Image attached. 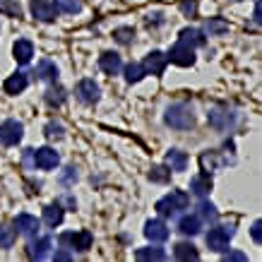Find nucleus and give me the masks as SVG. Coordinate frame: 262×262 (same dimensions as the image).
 <instances>
[{
  "mask_svg": "<svg viewBox=\"0 0 262 262\" xmlns=\"http://www.w3.org/2000/svg\"><path fill=\"white\" fill-rule=\"evenodd\" d=\"M166 63H168V58L161 53V51H151L149 56L144 58V72H149V75H161V72L166 70Z\"/></svg>",
  "mask_w": 262,
  "mask_h": 262,
  "instance_id": "11",
  "label": "nucleus"
},
{
  "mask_svg": "<svg viewBox=\"0 0 262 262\" xmlns=\"http://www.w3.org/2000/svg\"><path fill=\"white\" fill-rule=\"evenodd\" d=\"M190 192H195V195H200V198L209 195V192H212V178H209V173L195 176V178L190 181Z\"/></svg>",
  "mask_w": 262,
  "mask_h": 262,
  "instance_id": "15",
  "label": "nucleus"
},
{
  "mask_svg": "<svg viewBox=\"0 0 262 262\" xmlns=\"http://www.w3.org/2000/svg\"><path fill=\"white\" fill-rule=\"evenodd\" d=\"M68 257H70L68 253H58V255H56V260H68Z\"/></svg>",
  "mask_w": 262,
  "mask_h": 262,
  "instance_id": "40",
  "label": "nucleus"
},
{
  "mask_svg": "<svg viewBox=\"0 0 262 262\" xmlns=\"http://www.w3.org/2000/svg\"><path fill=\"white\" fill-rule=\"evenodd\" d=\"M15 229L19 231L22 236H36V233H39V219L32 214H17Z\"/></svg>",
  "mask_w": 262,
  "mask_h": 262,
  "instance_id": "12",
  "label": "nucleus"
},
{
  "mask_svg": "<svg viewBox=\"0 0 262 262\" xmlns=\"http://www.w3.org/2000/svg\"><path fill=\"white\" fill-rule=\"evenodd\" d=\"M15 238H17L15 229H10V226H0V248H3V250H8V248L15 246Z\"/></svg>",
  "mask_w": 262,
  "mask_h": 262,
  "instance_id": "29",
  "label": "nucleus"
},
{
  "mask_svg": "<svg viewBox=\"0 0 262 262\" xmlns=\"http://www.w3.org/2000/svg\"><path fill=\"white\" fill-rule=\"evenodd\" d=\"M198 216L205 219L207 224H214L216 222V207L212 202H200L198 205Z\"/></svg>",
  "mask_w": 262,
  "mask_h": 262,
  "instance_id": "27",
  "label": "nucleus"
},
{
  "mask_svg": "<svg viewBox=\"0 0 262 262\" xmlns=\"http://www.w3.org/2000/svg\"><path fill=\"white\" fill-rule=\"evenodd\" d=\"M113 36H116V41H118V43H130V41H133V36H135V32H133L130 27H123V29H116V34H113Z\"/></svg>",
  "mask_w": 262,
  "mask_h": 262,
  "instance_id": "34",
  "label": "nucleus"
},
{
  "mask_svg": "<svg viewBox=\"0 0 262 262\" xmlns=\"http://www.w3.org/2000/svg\"><path fill=\"white\" fill-rule=\"evenodd\" d=\"M144 236H147L151 243H164V241L168 238L166 224L161 222V219H149V222L144 224Z\"/></svg>",
  "mask_w": 262,
  "mask_h": 262,
  "instance_id": "10",
  "label": "nucleus"
},
{
  "mask_svg": "<svg viewBox=\"0 0 262 262\" xmlns=\"http://www.w3.org/2000/svg\"><path fill=\"white\" fill-rule=\"evenodd\" d=\"M224 260H238V262H246L248 257L243 253H226L224 255Z\"/></svg>",
  "mask_w": 262,
  "mask_h": 262,
  "instance_id": "37",
  "label": "nucleus"
},
{
  "mask_svg": "<svg viewBox=\"0 0 262 262\" xmlns=\"http://www.w3.org/2000/svg\"><path fill=\"white\" fill-rule=\"evenodd\" d=\"M63 101H65V89H60V87L53 89V87H51L46 92V103H48V106H60Z\"/></svg>",
  "mask_w": 262,
  "mask_h": 262,
  "instance_id": "31",
  "label": "nucleus"
},
{
  "mask_svg": "<svg viewBox=\"0 0 262 262\" xmlns=\"http://www.w3.org/2000/svg\"><path fill=\"white\" fill-rule=\"evenodd\" d=\"M22 137H24L22 123H17V120H5V123L0 125V142L3 144L12 147V144H17Z\"/></svg>",
  "mask_w": 262,
  "mask_h": 262,
  "instance_id": "5",
  "label": "nucleus"
},
{
  "mask_svg": "<svg viewBox=\"0 0 262 262\" xmlns=\"http://www.w3.org/2000/svg\"><path fill=\"white\" fill-rule=\"evenodd\" d=\"M77 99L82 103H96L101 99V89H99V84L94 80H82L77 84Z\"/></svg>",
  "mask_w": 262,
  "mask_h": 262,
  "instance_id": "9",
  "label": "nucleus"
},
{
  "mask_svg": "<svg viewBox=\"0 0 262 262\" xmlns=\"http://www.w3.org/2000/svg\"><path fill=\"white\" fill-rule=\"evenodd\" d=\"M209 123L216 127V130H226L229 125H233V116L229 111H212L209 113Z\"/></svg>",
  "mask_w": 262,
  "mask_h": 262,
  "instance_id": "25",
  "label": "nucleus"
},
{
  "mask_svg": "<svg viewBox=\"0 0 262 262\" xmlns=\"http://www.w3.org/2000/svg\"><path fill=\"white\" fill-rule=\"evenodd\" d=\"M43 222L48 224V226H58V224L63 222V207L58 205H48L43 207Z\"/></svg>",
  "mask_w": 262,
  "mask_h": 262,
  "instance_id": "24",
  "label": "nucleus"
},
{
  "mask_svg": "<svg viewBox=\"0 0 262 262\" xmlns=\"http://www.w3.org/2000/svg\"><path fill=\"white\" fill-rule=\"evenodd\" d=\"M166 166L171 168V171H185V168H188V157L178 149L166 151Z\"/></svg>",
  "mask_w": 262,
  "mask_h": 262,
  "instance_id": "20",
  "label": "nucleus"
},
{
  "mask_svg": "<svg viewBox=\"0 0 262 262\" xmlns=\"http://www.w3.org/2000/svg\"><path fill=\"white\" fill-rule=\"evenodd\" d=\"M253 19H255V24H260V3H255V12H253Z\"/></svg>",
  "mask_w": 262,
  "mask_h": 262,
  "instance_id": "39",
  "label": "nucleus"
},
{
  "mask_svg": "<svg viewBox=\"0 0 262 262\" xmlns=\"http://www.w3.org/2000/svg\"><path fill=\"white\" fill-rule=\"evenodd\" d=\"M24 89H27V75H24V72H15L12 77L5 80V92H8V94H19Z\"/></svg>",
  "mask_w": 262,
  "mask_h": 262,
  "instance_id": "22",
  "label": "nucleus"
},
{
  "mask_svg": "<svg viewBox=\"0 0 262 262\" xmlns=\"http://www.w3.org/2000/svg\"><path fill=\"white\" fill-rule=\"evenodd\" d=\"M178 41L181 43H185V46H190V48H195V46H202L205 43V36H202V32H198V29H181V34H178Z\"/></svg>",
  "mask_w": 262,
  "mask_h": 262,
  "instance_id": "19",
  "label": "nucleus"
},
{
  "mask_svg": "<svg viewBox=\"0 0 262 262\" xmlns=\"http://www.w3.org/2000/svg\"><path fill=\"white\" fill-rule=\"evenodd\" d=\"M147 75L144 72V68L142 65H137V63H130V65H125V80L130 82V84H135V82H140Z\"/></svg>",
  "mask_w": 262,
  "mask_h": 262,
  "instance_id": "28",
  "label": "nucleus"
},
{
  "mask_svg": "<svg viewBox=\"0 0 262 262\" xmlns=\"http://www.w3.org/2000/svg\"><path fill=\"white\" fill-rule=\"evenodd\" d=\"M99 68H101L106 75H118L123 70V63H120V56L113 53V51H106L99 56Z\"/></svg>",
  "mask_w": 262,
  "mask_h": 262,
  "instance_id": "13",
  "label": "nucleus"
},
{
  "mask_svg": "<svg viewBox=\"0 0 262 262\" xmlns=\"http://www.w3.org/2000/svg\"><path fill=\"white\" fill-rule=\"evenodd\" d=\"M12 56H15V60L19 65H27L29 60L34 58V46H32V41H27V39H19L15 41V46H12Z\"/></svg>",
  "mask_w": 262,
  "mask_h": 262,
  "instance_id": "14",
  "label": "nucleus"
},
{
  "mask_svg": "<svg viewBox=\"0 0 262 262\" xmlns=\"http://www.w3.org/2000/svg\"><path fill=\"white\" fill-rule=\"evenodd\" d=\"M188 202H190L188 192L171 190L166 198H161L159 202H157V212H159L161 216H173V214H178L181 209H185V207H188Z\"/></svg>",
  "mask_w": 262,
  "mask_h": 262,
  "instance_id": "2",
  "label": "nucleus"
},
{
  "mask_svg": "<svg viewBox=\"0 0 262 262\" xmlns=\"http://www.w3.org/2000/svg\"><path fill=\"white\" fill-rule=\"evenodd\" d=\"M92 233L89 231H68V233H63L60 236V246H65V248H70V250H89L92 248Z\"/></svg>",
  "mask_w": 262,
  "mask_h": 262,
  "instance_id": "4",
  "label": "nucleus"
},
{
  "mask_svg": "<svg viewBox=\"0 0 262 262\" xmlns=\"http://www.w3.org/2000/svg\"><path fill=\"white\" fill-rule=\"evenodd\" d=\"M168 60L176 65H181V68H190V65H195V53H192L190 46H185V43H176L173 48H171V53H168Z\"/></svg>",
  "mask_w": 262,
  "mask_h": 262,
  "instance_id": "7",
  "label": "nucleus"
},
{
  "mask_svg": "<svg viewBox=\"0 0 262 262\" xmlns=\"http://www.w3.org/2000/svg\"><path fill=\"white\" fill-rule=\"evenodd\" d=\"M0 10H5L10 17H22L19 3H12V0H0Z\"/></svg>",
  "mask_w": 262,
  "mask_h": 262,
  "instance_id": "33",
  "label": "nucleus"
},
{
  "mask_svg": "<svg viewBox=\"0 0 262 262\" xmlns=\"http://www.w3.org/2000/svg\"><path fill=\"white\" fill-rule=\"evenodd\" d=\"M36 75H39V80H43V82H56L58 80L56 63H51V60H41V63L36 65Z\"/></svg>",
  "mask_w": 262,
  "mask_h": 262,
  "instance_id": "21",
  "label": "nucleus"
},
{
  "mask_svg": "<svg viewBox=\"0 0 262 262\" xmlns=\"http://www.w3.org/2000/svg\"><path fill=\"white\" fill-rule=\"evenodd\" d=\"M260 229H262V224H260V222H255V224H253V231H250V233H253V241H257V243H260V238H262Z\"/></svg>",
  "mask_w": 262,
  "mask_h": 262,
  "instance_id": "38",
  "label": "nucleus"
},
{
  "mask_svg": "<svg viewBox=\"0 0 262 262\" xmlns=\"http://www.w3.org/2000/svg\"><path fill=\"white\" fill-rule=\"evenodd\" d=\"M34 164H36V168H41V171H51V168H56L58 164H60V157H58L56 149L41 147V149L34 151Z\"/></svg>",
  "mask_w": 262,
  "mask_h": 262,
  "instance_id": "6",
  "label": "nucleus"
},
{
  "mask_svg": "<svg viewBox=\"0 0 262 262\" xmlns=\"http://www.w3.org/2000/svg\"><path fill=\"white\" fill-rule=\"evenodd\" d=\"M164 120H166V125L176 127V130H188L195 123V116H192V108L188 103H173V106H168Z\"/></svg>",
  "mask_w": 262,
  "mask_h": 262,
  "instance_id": "1",
  "label": "nucleus"
},
{
  "mask_svg": "<svg viewBox=\"0 0 262 262\" xmlns=\"http://www.w3.org/2000/svg\"><path fill=\"white\" fill-rule=\"evenodd\" d=\"M200 226H202V219H200L198 214H188V216H183L181 222H178V231L185 233V236H198Z\"/></svg>",
  "mask_w": 262,
  "mask_h": 262,
  "instance_id": "16",
  "label": "nucleus"
},
{
  "mask_svg": "<svg viewBox=\"0 0 262 262\" xmlns=\"http://www.w3.org/2000/svg\"><path fill=\"white\" fill-rule=\"evenodd\" d=\"M173 255H176V260H200L198 248L192 246V243H178L173 248Z\"/></svg>",
  "mask_w": 262,
  "mask_h": 262,
  "instance_id": "23",
  "label": "nucleus"
},
{
  "mask_svg": "<svg viewBox=\"0 0 262 262\" xmlns=\"http://www.w3.org/2000/svg\"><path fill=\"white\" fill-rule=\"evenodd\" d=\"M205 32L209 36H224V34L229 32V22L224 17H209L205 24Z\"/></svg>",
  "mask_w": 262,
  "mask_h": 262,
  "instance_id": "18",
  "label": "nucleus"
},
{
  "mask_svg": "<svg viewBox=\"0 0 262 262\" xmlns=\"http://www.w3.org/2000/svg\"><path fill=\"white\" fill-rule=\"evenodd\" d=\"M29 10H32V15L36 17V19H41V22H53L58 15V8L53 3H48V0H32Z\"/></svg>",
  "mask_w": 262,
  "mask_h": 262,
  "instance_id": "8",
  "label": "nucleus"
},
{
  "mask_svg": "<svg viewBox=\"0 0 262 262\" xmlns=\"http://www.w3.org/2000/svg\"><path fill=\"white\" fill-rule=\"evenodd\" d=\"M46 135L51 137V140H60V137H63V125H58V123H48Z\"/></svg>",
  "mask_w": 262,
  "mask_h": 262,
  "instance_id": "35",
  "label": "nucleus"
},
{
  "mask_svg": "<svg viewBox=\"0 0 262 262\" xmlns=\"http://www.w3.org/2000/svg\"><path fill=\"white\" fill-rule=\"evenodd\" d=\"M168 178H171V171L164 166H154L149 171V181H154V183H166Z\"/></svg>",
  "mask_w": 262,
  "mask_h": 262,
  "instance_id": "32",
  "label": "nucleus"
},
{
  "mask_svg": "<svg viewBox=\"0 0 262 262\" xmlns=\"http://www.w3.org/2000/svg\"><path fill=\"white\" fill-rule=\"evenodd\" d=\"M51 238H39V241H34V243H29V257L32 260H43V257H48V253H51Z\"/></svg>",
  "mask_w": 262,
  "mask_h": 262,
  "instance_id": "17",
  "label": "nucleus"
},
{
  "mask_svg": "<svg viewBox=\"0 0 262 262\" xmlns=\"http://www.w3.org/2000/svg\"><path fill=\"white\" fill-rule=\"evenodd\" d=\"M233 238V229L231 226H216L207 233V246L209 250H216V253H224L229 250V241Z\"/></svg>",
  "mask_w": 262,
  "mask_h": 262,
  "instance_id": "3",
  "label": "nucleus"
},
{
  "mask_svg": "<svg viewBox=\"0 0 262 262\" xmlns=\"http://www.w3.org/2000/svg\"><path fill=\"white\" fill-rule=\"evenodd\" d=\"M181 10H183V15L195 17V15H198V3H195V0H183V3H181Z\"/></svg>",
  "mask_w": 262,
  "mask_h": 262,
  "instance_id": "36",
  "label": "nucleus"
},
{
  "mask_svg": "<svg viewBox=\"0 0 262 262\" xmlns=\"http://www.w3.org/2000/svg\"><path fill=\"white\" fill-rule=\"evenodd\" d=\"M56 8L60 12H68V15H75L82 10V3L80 0H56Z\"/></svg>",
  "mask_w": 262,
  "mask_h": 262,
  "instance_id": "30",
  "label": "nucleus"
},
{
  "mask_svg": "<svg viewBox=\"0 0 262 262\" xmlns=\"http://www.w3.org/2000/svg\"><path fill=\"white\" fill-rule=\"evenodd\" d=\"M135 257L137 260H166V253L161 248H140Z\"/></svg>",
  "mask_w": 262,
  "mask_h": 262,
  "instance_id": "26",
  "label": "nucleus"
}]
</instances>
